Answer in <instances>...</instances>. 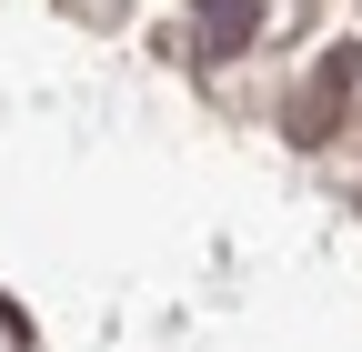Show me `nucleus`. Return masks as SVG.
Wrapping results in <instances>:
<instances>
[{
  "label": "nucleus",
  "mask_w": 362,
  "mask_h": 352,
  "mask_svg": "<svg viewBox=\"0 0 362 352\" xmlns=\"http://www.w3.org/2000/svg\"><path fill=\"white\" fill-rule=\"evenodd\" d=\"M262 30V0H202V51H242Z\"/></svg>",
  "instance_id": "f03ea898"
},
{
  "label": "nucleus",
  "mask_w": 362,
  "mask_h": 352,
  "mask_svg": "<svg viewBox=\"0 0 362 352\" xmlns=\"http://www.w3.org/2000/svg\"><path fill=\"white\" fill-rule=\"evenodd\" d=\"M352 81H362V51H332L322 71H312V91L292 101V131H302V141H322V131H342V111H352Z\"/></svg>",
  "instance_id": "f257e3e1"
}]
</instances>
